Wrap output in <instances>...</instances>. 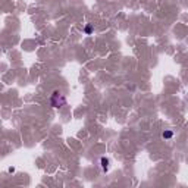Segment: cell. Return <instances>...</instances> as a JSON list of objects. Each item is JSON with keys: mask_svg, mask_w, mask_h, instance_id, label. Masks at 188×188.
Masks as SVG:
<instances>
[{"mask_svg": "<svg viewBox=\"0 0 188 188\" xmlns=\"http://www.w3.org/2000/svg\"><path fill=\"white\" fill-rule=\"evenodd\" d=\"M174 137V132L172 131H165L163 134H162V138H165V140H169V138H172Z\"/></svg>", "mask_w": 188, "mask_h": 188, "instance_id": "3957f363", "label": "cell"}, {"mask_svg": "<svg viewBox=\"0 0 188 188\" xmlns=\"http://www.w3.org/2000/svg\"><path fill=\"white\" fill-rule=\"evenodd\" d=\"M50 105L54 109H60L62 106L66 105V99H65V96L60 93L59 90H56V91H53L52 97H50Z\"/></svg>", "mask_w": 188, "mask_h": 188, "instance_id": "6da1fadb", "label": "cell"}, {"mask_svg": "<svg viewBox=\"0 0 188 188\" xmlns=\"http://www.w3.org/2000/svg\"><path fill=\"white\" fill-rule=\"evenodd\" d=\"M85 32H87V34H91V32H93V27H91V25H87V27H85Z\"/></svg>", "mask_w": 188, "mask_h": 188, "instance_id": "277c9868", "label": "cell"}, {"mask_svg": "<svg viewBox=\"0 0 188 188\" xmlns=\"http://www.w3.org/2000/svg\"><path fill=\"white\" fill-rule=\"evenodd\" d=\"M100 163H102V169L105 171V172H108L109 171V165H110V160H109L108 157H102V160H100Z\"/></svg>", "mask_w": 188, "mask_h": 188, "instance_id": "7a4b0ae2", "label": "cell"}]
</instances>
